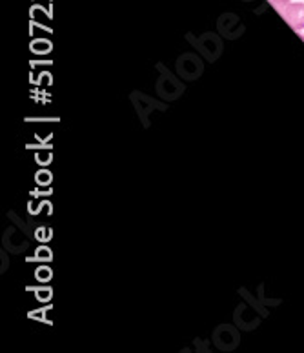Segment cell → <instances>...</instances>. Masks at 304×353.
<instances>
[{
  "label": "cell",
  "instance_id": "1",
  "mask_svg": "<svg viewBox=\"0 0 304 353\" xmlns=\"http://www.w3.org/2000/svg\"><path fill=\"white\" fill-rule=\"evenodd\" d=\"M274 8L279 11V15L288 22L295 31H301L304 28V4L290 2V0H270Z\"/></svg>",
  "mask_w": 304,
  "mask_h": 353
}]
</instances>
